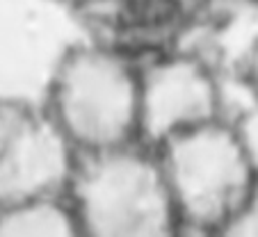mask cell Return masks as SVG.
<instances>
[{"label": "cell", "instance_id": "cell-2", "mask_svg": "<svg viewBox=\"0 0 258 237\" xmlns=\"http://www.w3.org/2000/svg\"><path fill=\"white\" fill-rule=\"evenodd\" d=\"M39 101L73 153L140 139V64L110 44L67 46Z\"/></svg>", "mask_w": 258, "mask_h": 237}, {"label": "cell", "instance_id": "cell-7", "mask_svg": "<svg viewBox=\"0 0 258 237\" xmlns=\"http://www.w3.org/2000/svg\"><path fill=\"white\" fill-rule=\"evenodd\" d=\"M219 237H258V176Z\"/></svg>", "mask_w": 258, "mask_h": 237}, {"label": "cell", "instance_id": "cell-10", "mask_svg": "<svg viewBox=\"0 0 258 237\" xmlns=\"http://www.w3.org/2000/svg\"><path fill=\"white\" fill-rule=\"evenodd\" d=\"M242 3H247V5H251V7H256L258 10V0H242Z\"/></svg>", "mask_w": 258, "mask_h": 237}, {"label": "cell", "instance_id": "cell-9", "mask_svg": "<svg viewBox=\"0 0 258 237\" xmlns=\"http://www.w3.org/2000/svg\"><path fill=\"white\" fill-rule=\"evenodd\" d=\"M48 3L64 5V7H78V5H85V3H92V0H48Z\"/></svg>", "mask_w": 258, "mask_h": 237}, {"label": "cell", "instance_id": "cell-4", "mask_svg": "<svg viewBox=\"0 0 258 237\" xmlns=\"http://www.w3.org/2000/svg\"><path fill=\"white\" fill-rule=\"evenodd\" d=\"M73 157L41 101L0 96V208L64 189Z\"/></svg>", "mask_w": 258, "mask_h": 237}, {"label": "cell", "instance_id": "cell-6", "mask_svg": "<svg viewBox=\"0 0 258 237\" xmlns=\"http://www.w3.org/2000/svg\"><path fill=\"white\" fill-rule=\"evenodd\" d=\"M0 237H80V226L59 189L0 208Z\"/></svg>", "mask_w": 258, "mask_h": 237}, {"label": "cell", "instance_id": "cell-3", "mask_svg": "<svg viewBox=\"0 0 258 237\" xmlns=\"http://www.w3.org/2000/svg\"><path fill=\"white\" fill-rule=\"evenodd\" d=\"M64 192L80 237L180 235L158 153L142 139L76 153Z\"/></svg>", "mask_w": 258, "mask_h": 237}, {"label": "cell", "instance_id": "cell-5", "mask_svg": "<svg viewBox=\"0 0 258 237\" xmlns=\"http://www.w3.org/2000/svg\"><path fill=\"white\" fill-rule=\"evenodd\" d=\"M224 112L219 71L201 53L176 50L140 64V139L149 146Z\"/></svg>", "mask_w": 258, "mask_h": 237}, {"label": "cell", "instance_id": "cell-8", "mask_svg": "<svg viewBox=\"0 0 258 237\" xmlns=\"http://www.w3.org/2000/svg\"><path fill=\"white\" fill-rule=\"evenodd\" d=\"M238 83L242 85L247 96L258 107V30L249 39V44L244 46L238 59Z\"/></svg>", "mask_w": 258, "mask_h": 237}, {"label": "cell", "instance_id": "cell-1", "mask_svg": "<svg viewBox=\"0 0 258 237\" xmlns=\"http://www.w3.org/2000/svg\"><path fill=\"white\" fill-rule=\"evenodd\" d=\"M180 235L219 237L258 176L247 128L229 112L158 141Z\"/></svg>", "mask_w": 258, "mask_h": 237}]
</instances>
